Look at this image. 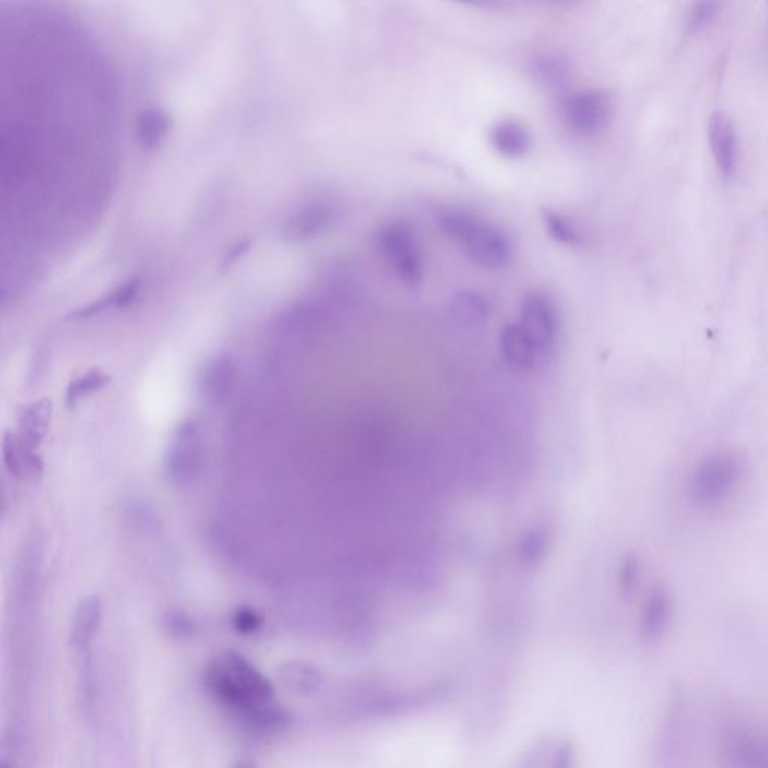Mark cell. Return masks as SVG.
I'll return each instance as SVG.
<instances>
[{
    "label": "cell",
    "instance_id": "obj_29",
    "mask_svg": "<svg viewBox=\"0 0 768 768\" xmlns=\"http://www.w3.org/2000/svg\"><path fill=\"white\" fill-rule=\"evenodd\" d=\"M546 2H552V3H570L572 0H546Z\"/></svg>",
    "mask_w": 768,
    "mask_h": 768
},
{
    "label": "cell",
    "instance_id": "obj_11",
    "mask_svg": "<svg viewBox=\"0 0 768 768\" xmlns=\"http://www.w3.org/2000/svg\"><path fill=\"white\" fill-rule=\"evenodd\" d=\"M101 618V597L96 594L84 597L75 609L71 633H69V645L78 657L89 653L90 644L95 638V633L98 632Z\"/></svg>",
    "mask_w": 768,
    "mask_h": 768
},
{
    "label": "cell",
    "instance_id": "obj_4",
    "mask_svg": "<svg viewBox=\"0 0 768 768\" xmlns=\"http://www.w3.org/2000/svg\"><path fill=\"white\" fill-rule=\"evenodd\" d=\"M612 111L611 96L603 90H582L561 104L564 125L578 137H594L602 132L611 122Z\"/></svg>",
    "mask_w": 768,
    "mask_h": 768
},
{
    "label": "cell",
    "instance_id": "obj_9",
    "mask_svg": "<svg viewBox=\"0 0 768 768\" xmlns=\"http://www.w3.org/2000/svg\"><path fill=\"white\" fill-rule=\"evenodd\" d=\"M501 359L513 374L525 375L533 371L540 354L521 323L507 324L500 333Z\"/></svg>",
    "mask_w": 768,
    "mask_h": 768
},
{
    "label": "cell",
    "instance_id": "obj_5",
    "mask_svg": "<svg viewBox=\"0 0 768 768\" xmlns=\"http://www.w3.org/2000/svg\"><path fill=\"white\" fill-rule=\"evenodd\" d=\"M519 314V323L536 345L540 359L551 356L557 347L560 333V320L554 300L542 291H530L522 297Z\"/></svg>",
    "mask_w": 768,
    "mask_h": 768
},
{
    "label": "cell",
    "instance_id": "obj_25",
    "mask_svg": "<svg viewBox=\"0 0 768 768\" xmlns=\"http://www.w3.org/2000/svg\"><path fill=\"white\" fill-rule=\"evenodd\" d=\"M638 576V560H636L635 555L629 554L624 558L623 563H621L620 576H618L620 588L624 594H629L630 591H633L635 585L638 584Z\"/></svg>",
    "mask_w": 768,
    "mask_h": 768
},
{
    "label": "cell",
    "instance_id": "obj_20",
    "mask_svg": "<svg viewBox=\"0 0 768 768\" xmlns=\"http://www.w3.org/2000/svg\"><path fill=\"white\" fill-rule=\"evenodd\" d=\"M108 381H110V377L105 375L104 372L98 371V369H93V371L81 375L80 378L71 381V384H69L65 396L66 405H68V407H74V405L77 404L78 399L90 395V393L98 392V390L102 389Z\"/></svg>",
    "mask_w": 768,
    "mask_h": 768
},
{
    "label": "cell",
    "instance_id": "obj_14",
    "mask_svg": "<svg viewBox=\"0 0 768 768\" xmlns=\"http://www.w3.org/2000/svg\"><path fill=\"white\" fill-rule=\"evenodd\" d=\"M489 141L495 152L504 158H522L531 149V135L518 120H501L489 132Z\"/></svg>",
    "mask_w": 768,
    "mask_h": 768
},
{
    "label": "cell",
    "instance_id": "obj_6",
    "mask_svg": "<svg viewBox=\"0 0 768 768\" xmlns=\"http://www.w3.org/2000/svg\"><path fill=\"white\" fill-rule=\"evenodd\" d=\"M203 459L200 429L192 420L180 423L168 441L164 456V471L167 479L176 485L191 483L197 476Z\"/></svg>",
    "mask_w": 768,
    "mask_h": 768
},
{
    "label": "cell",
    "instance_id": "obj_8",
    "mask_svg": "<svg viewBox=\"0 0 768 768\" xmlns=\"http://www.w3.org/2000/svg\"><path fill=\"white\" fill-rule=\"evenodd\" d=\"M708 141L717 170L731 179L738 167V140L734 123L723 111H714L708 120Z\"/></svg>",
    "mask_w": 768,
    "mask_h": 768
},
{
    "label": "cell",
    "instance_id": "obj_27",
    "mask_svg": "<svg viewBox=\"0 0 768 768\" xmlns=\"http://www.w3.org/2000/svg\"><path fill=\"white\" fill-rule=\"evenodd\" d=\"M140 285V279L138 278H131L129 281H126L125 284L120 285V287L114 291V296H116V308H126V306L132 305V303L135 302V299H137L138 293H140Z\"/></svg>",
    "mask_w": 768,
    "mask_h": 768
},
{
    "label": "cell",
    "instance_id": "obj_19",
    "mask_svg": "<svg viewBox=\"0 0 768 768\" xmlns=\"http://www.w3.org/2000/svg\"><path fill=\"white\" fill-rule=\"evenodd\" d=\"M543 224H545L546 233L563 245H578L579 233L575 224L563 213L554 212V210H545L542 213Z\"/></svg>",
    "mask_w": 768,
    "mask_h": 768
},
{
    "label": "cell",
    "instance_id": "obj_1",
    "mask_svg": "<svg viewBox=\"0 0 768 768\" xmlns=\"http://www.w3.org/2000/svg\"><path fill=\"white\" fill-rule=\"evenodd\" d=\"M204 687L249 732L276 734L290 722L273 701L272 683L236 651H227L206 666Z\"/></svg>",
    "mask_w": 768,
    "mask_h": 768
},
{
    "label": "cell",
    "instance_id": "obj_13",
    "mask_svg": "<svg viewBox=\"0 0 768 768\" xmlns=\"http://www.w3.org/2000/svg\"><path fill=\"white\" fill-rule=\"evenodd\" d=\"M671 618V597L663 587L656 588L644 606L641 618V638L647 645L660 641Z\"/></svg>",
    "mask_w": 768,
    "mask_h": 768
},
{
    "label": "cell",
    "instance_id": "obj_12",
    "mask_svg": "<svg viewBox=\"0 0 768 768\" xmlns=\"http://www.w3.org/2000/svg\"><path fill=\"white\" fill-rule=\"evenodd\" d=\"M36 450L21 441L15 432L3 435V464L18 479L38 480L42 476L44 462Z\"/></svg>",
    "mask_w": 768,
    "mask_h": 768
},
{
    "label": "cell",
    "instance_id": "obj_26",
    "mask_svg": "<svg viewBox=\"0 0 768 768\" xmlns=\"http://www.w3.org/2000/svg\"><path fill=\"white\" fill-rule=\"evenodd\" d=\"M165 627H167V632H170L176 638H189L194 633V623H192L188 615L182 614V612L167 614Z\"/></svg>",
    "mask_w": 768,
    "mask_h": 768
},
{
    "label": "cell",
    "instance_id": "obj_10",
    "mask_svg": "<svg viewBox=\"0 0 768 768\" xmlns=\"http://www.w3.org/2000/svg\"><path fill=\"white\" fill-rule=\"evenodd\" d=\"M335 207L326 201H315L302 207L285 222L284 233L288 242L299 243L326 231L335 219Z\"/></svg>",
    "mask_w": 768,
    "mask_h": 768
},
{
    "label": "cell",
    "instance_id": "obj_22",
    "mask_svg": "<svg viewBox=\"0 0 768 768\" xmlns=\"http://www.w3.org/2000/svg\"><path fill=\"white\" fill-rule=\"evenodd\" d=\"M722 8V0H695L687 15V30L699 32L713 23Z\"/></svg>",
    "mask_w": 768,
    "mask_h": 768
},
{
    "label": "cell",
    "instance_id": "obj_7",
    "mask_svg": "<svg viewBox=\"0 0 768 768\" xmlns=\"http://www.w3.org/2000/svg\"><path fill=\"white\" fill-rule=\"evenodd\" d=\"M467 257L486 270L503 269L513 254L512 242L501 228L480 219L473 233L462 243Z\"/></svg>",
    "mask_w": 768,
    "mask_h": 768
},
{
    "label": "cell",
    "instance_id": "obj_3",
    "mask_svg": "<svg viewBox=\"0 0 768 768\" xmlns=\"http://www.w3.org/2000/svg\"><path fill=\"white\" fill-rule=\"evenodd\" d=\"M743 470V458L734 450H723L708 456L693 473L690 497L699 504L720 500L737 485Z\"/></svg>",
    "mask_w": 768,
    "mask_h": 768
},
{
    "label": "cell",
    "instance_id": "obj_28",
    "mask_svg": "<svg viewBox=\"0 0 768 768\" xmlns=\"http://www.w3.org/2000/svg\"><path fill=\"white\" fill-rule=\"evenodd\" d=\"M248 248L249 242H239L236 246H233V249H231V251L228 252L227 257H225V266H231V264L236 263V261L239 260L240 257H243V254L248 251Z\"/></svg>",
    "mask_w": 768,
    "mask_h": 768
},
{
    "label": "cell",
    "instance_id": "obj_23",
    "mask_svg": "<svg viewBox=\"0 0 768 768\" xmlns=\"http://www.w3.org/2000/svg\"><path fill=\"white\" fill-rule=\"evenodd\" d=\"M534 74L539 78L540 83L558 86L566 80L569 68L560 57L543 56L534 60Z\"/></svg>",
    "mask_w": 768,
    "mask_h": 768
},
{
    "label": "cell",
    "instance_id": "obj_15",
    "mask_svg": "<svg viewBox=\"0 0 768 768\" xmlns=\"http://www.w3.org/2000/svg\"><path fill=\"white\" fill-rule=\"evenodd\" d=\"M51 411L53 405L47 398L26 405L18 414V431L15 434L27 446L38 449L50 426Z\"/></svg>",
    "mask_w": 768,
    "mask_h": 768
},
{
    "label": "cell",
    "instance_id": "obj_2",
    "mask_svg": "<svg viewBox=\"0 0 768 768\" xmlns=\"http://www.w3.org/2000/svg\"><path fill=\"white\" fill-rule=\"evenodd\" d=\"M374 246L387 269L407 285L423 279V257L416 233L410 222L390 219L374 234Z\"/></svg>",
    "mask_w": 768,
    "mask_h": 768
},
{
    "label": "cell",
    "instance_id": "obj_21",
    "mask_svg": "<svg viewBox=\"0 0 768 768\" xmlns=\"http://www.w3.org/2000/svg\"><path fill=\"white\" fill-rule=\"evenodd\" d=\"M282 678L288 686L303 692L314 690L320 684L321 675L314 666L306 663H290L282 671Z\"/></svg>",
    "mask_w": 768,
    "mask_h": 768
},
{
    "label": "cell",
    "instance_id": "obj_30",
    "mask_svg": "<svg viewBox=\"0 0 768 768\" xmlns=\"http://www.w3.org/2000/svg\"><path fill=\"white\" fill-rule=\"evenodd\" d=\"M461 2H477V0H461Z\"/></svg>",
    "mask_w": 768,
    "mask_h": 768
},
{
    "label": "cell",
    "instance_id": "obj_18",
    "mask_svg": "<svg viewBox=\"0 0 768 768\" xmlns=\"http://www.w3.org/2000/svg\"><path fill=\"white\" fill-rule=\"evenodd\" d=\"M489 309L491 306L482 294L461 293L453 300V320L461 326H477L488 318Z\"/></svg>",
    "mask_w": 768,
    "mask_h": 768
},
{
    "label": "cell",
    "instance_id": "obj_17",
    "mask_svg": "<svg viewBox=\"0 0 768 768\" xmlns=\"http://www.w3.org/2000/svg\"><path fill=\"white\" fill-rule=\"evenodd\" d=\"M731 758L740 765H768V741L747 731H734L729 738Z\"/></svg>",
    "mask_w": 768,
    "mask_h": 768
},
{
    "label": "cell",
    "instance_id": "obj_16",
    "mask_svg": "<svg viewBox=\"0 0 768 768\" xmlns=\"http://www.w3.org/2000/svg\"><path fill=\"white\" fill-rule=\"evenodd\" d=\"M237 363L233 357L221 356L207 365L203 375V392L210 401H221L236 384Z\"/></svg>",
    "mask_w": 768,
    "mask_h": 768
},
{
    "label": "cell",
    "instance_id": "obj_24",
    "mask_svg": "<svg viewBox=\"0 0 768 768\" xmlns=\"http://www.w3.org/2000/svg\"><path fill=\"white\" fill-rule=\"evenodd\" d=\"M261 624H263L261 615L255 609L249 608V606H242V608L234 612V629L239 633H243V635H251V633L257 632Z\"/></svg>",
    "mask_w": 768,
    "mask_h": 768
}]
</instances>
